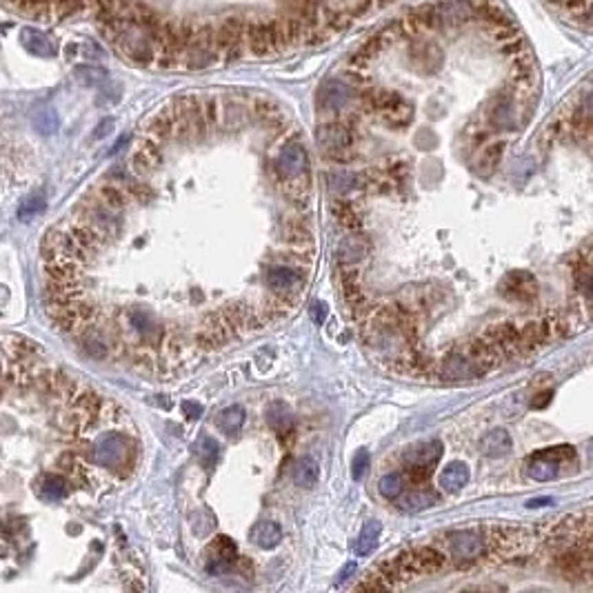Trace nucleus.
I'll return each instance as SVG.
<instances>
[{"label":"nucleus","mask_w":593,"mask_h":593,"mask_svg":"<svg viewBox=\"0 0 593 593\" xmlns=\"http://www.w3.org/2000/svg\"><path fill=\"white\" fill-rule=\"evenodd\" d=\"M435 502H438V493H435V491H431V489H413V491H409L405 495L398 507H400V511H405V513H418L422 509L433 507Z\"/></svg>","instance_id":"19"},{"label":"nucleus","mask_w":593,"mask_h":593,"mask_svg":"<svg viewBox=\"0 0 593 593\" xmlns=\"http://www.w3.org/2000/svg\"><path fill=\"white\" fill-rule=\"evenodd\" d=\"M160 160H162L160 151L155 149L153 144H144V147H140V151L133 155V167L138 173H149L158 167Z\"/></svg>","instance_id":"25"},{"label":"nucleus","mask_w":593,"mask_h":593,"mask_svg":"<svg viewBox=\"0 0 593 593\" xmlns=\"http://www.w3.org/2000/svg\"><path fill=\"white\" fill-rule=\"evenodd\" d=\"M285 233H287V242H289V245H294V247L305 249V247L314 245V236H311V231L305 225H300V222H296V225H289Z\"/></svg>","instance_id":"29"},{"label":"nucleus","mask_w":593,"mask_h":593,"mask_svg":"<svg viewBox=\"0 0 593 593\" xmlns=\"http://www.w3.org/2000/svg\"><path fill=\"white\" fill-rule=\"evenodd\" d=\"M433 466L427 464H409L407 466V478L411 480V484H427V480L431 478Z\"/></svg>","instance_id":"33"},{"label":"nucleus","mask_w":593,"mask_h":593,"mask_svg":"<svg viewBox=\"0 0 593 593\" xmlns=\"http://www.w3.org/2000/svg\"><path fill=\"white\" fill-rule=\"evenodd\" d=\"M309 316H311V320H314L316 325H323L325 318H327V303H323V300H316V303L309 307Z\"/></svg>","instance_id":"37"},{"label":"nucleus","mask_w":593,"mask_h":593,"mask_svg":"<svg viewBox=\"0 0 593 593\" xmlns=\"http://www.w3.org/2000/svg\"><path fill=\"white\" fill-rule=\"evenodd\" d=\"M446 565V556L435 547H411L402 551L396 560L385 562L380 573L385 580H389L396 587V580H413L418 576H431V573L442 571Z\"/></svg>","instance_id":"1"},{"label":"nucleus","mask_w":593,"mask_h":593,"mask_svg":"<svg viewBox=\"0 0 593 593\" xmlns=\"http://www.w3.org/2000/svg\"><path fill=\"white\" fill-rule=\"evenodd\" d=\"M45 207H47V196H45L43 191L29 193L27 198H23V202H21V205H18L16 216H18V220L29 222L32 218L41 216V213L45 211Z\"/></svg>","instance_id":"23"},{"label":"nucleus","mask_w":593,"mask_h":593,"mask_svg":"<svg viewBox=\"0 0 593 593\" xmlns=\"http://www.w3.org/2000/svg\"><path fill=\"white\" fill-rule=\"evenodd\" d=\"M369 254V242L363 236H349L338 245L336 256L343 265H356Z\"/></svg>","instance_id":"15"},{"label":"nucleus","mask_w":593,"mask_h":593,"mask_svg":"<svg viewBox=\"0 0 593 593\" xmlns=\"http://www.w3.org/2000/svg\"><path fill=\"white\" fill-rule=\"evenodd\" d=\"M547 502H551V500L549 498H540V500H529L527 504H529V507H544Z\"/></svg>","instance_id":"41"},{"label":"nucleus","mask_w":593,"mask_h":593,"mask_svg":"<svg viewBox=\"0 0 593 593\" xmlns=\"http://www.w3.org/2000/svg\"><path fill=\"white\" fill-rule=\"evenodd\" d=\"M466 482H469V466L460 460L449 462L440 473V487L449 493L460 491L462 487H466Z\"/></svg>","instance_id":"14"},{"label":"nucleus","mask_w":593,"mask_h":593,"mask_svg":"<svg viewBox=\"0 0 593 593\" xmlns=\"http://www.w3.org/2000/svg\"><path fill=\"white\" fill-rule=\"evenodd\" d=\"M578 455L576 449L569 444L549 446V449H540L527 460V475L536 482H549L560 478L562 473H569L576 469Z\"/></svg>","instance_id":"3"},{"label":"nucleus","mask_w":593,"mask_h":593,"mask_svg":"<svg viewBox=\"0 0 593 593\" xmlns=\"http://www.w3.org/2000/svg\"><path fill=\"white\" fill-rule=\"evenodd\" d=\"M442 455V442L440 440H429V442H418L411 449L405 451V464H427L433 466Z\"/></svg>","instance_id":"11"},{"label":"nucleus","mask_w":593,"mask_h":593,"mask_svg":"<svg viewBox=\"0 0 593 593\" xmlns=\"http://www.w3.org/2000/svg\"><path fill=\"white\" fill-rule=\"evenodd\" d=\"M500 155H502V144H491L482 153H480V160H478V171L482 176H489V173L498 167L500 162Z\"/></svg>","instance_id":"28"},{"label":"nucleus","mask_w":593,"mask_h":593,"mask_svg":"<svg viewBox=\"0 0 593 593\" xmlns=\"http://www.w3.org/2000/svg\"><path fill=\"white\" fill-rule=\"evenodd\" d=\"M332 211H334V216L340 220V225L347 227V229H356L358 225H360L356 209L349 205V202H336V205L332 207Z\"/></svg>","instance_id":"30"},{"label":"nucleus","mask_w":593,"mask_h":593,"mask_svg":"<svg viewBox=\"0 0 593 593\" xmlns=\"http://www.w3.org/2000/svg\"><path fill=\"white\" fill-rule=\"evenodd\" d=\"M343 291H345V300L349 307L360 309L365 303V294L360 291V283H358V271H345L343 274Z\"/></svg>","instance_id":"24"},{"label":"nucleus","mask_w":593,"mask_h":593,"mask_svg":"<svg viewBox=\"0 0 593 593\" xmlns=\"http://www.w3.org/2000/svg\"><path fill=\"white\" fill-rule=\"evenodd\" d=\"M576 285L589 300H593V260L585 262V265L576 271Z\"/></svg>","instance_id":"31"},{"label":"nucleus","mask_w":593,"mask_h":593,"mask_svg":"<svg viewBox=\"0 0 593 593\" xmlns=\"http://www.w3.org/2000/svg\"><path fill=\"white\" fill-rule=\"evenodd\" d=\"M265 418H267V424L271 427V431H276L278 435H287L294 431V424H296L294 413H291V409L285 402H280V400L271 402L265 411Z\"/></svg>","instance_id":"12"},{"label":"nucleus","mask_w":593,"mask_h":593,"mask_svg":"<svg viewBox=\"0 0 593 593\" xmlns=\"http://www.w3.org/2000/svg\"><path fill=\"white\" fill-rule=\"evenodd\" d=\"M482 374H484V369L466 349L464 352H451L440 365V376L444 380H451V382L475 380V378H480Z\"/></svg>","instance_id":"5"},{"label":"nucleus","mask_w":593,"mask_h":593,"mask_svg":"<svg viewBox=\"0 0 593 593\" xmlns=\"http://www.w3.org/2000/svg\"><path fill=\"white\" fill-rule=\"evenodd\" d=\"M127 458V440L120 433H107L94 446V462L105 469H120Z\"/></svg>","instance_id":"7"},{"label":"nucleus","mask_w":593,"mask_h":593,"mask_svg":"<svg viewBox=\"0 0 593 593\" xmlns=\"http://www.w3.org/2000/svg\"><path fill=\"white\" fill-rule=\"evenodd\" d=\"M307 164H309L307 151L303 144H298V142L285 144L283 151H280L276 158V169L280 173V178H287V180L303 176L307 171Z\"/></svg>","instance_id":"8"},{"label":"nucleus","mask_w":593,"mask_h":593,"mask_svg":"<svg viewBox=\"0 0 593 593\" xmlns=\"http://www.w3.org/2000/svg\"><path fill=\"white\" fill-rule=\"evenodd\" d=\"M569 578H593V553H569L562 560Z\"/></svg>","instance_id":"20"},{"label":"nucleus","mask_w":593,"mask_h":593,"mask_svg":"<svg viewBox=\"0 0 593 593\" xmlns=\"http://www.w3.org/2000/svg\"><path fill=\"white\" fill-rule=\"evenodd\" d=\"M182 409H184V413H187L189 418H200V413H202V405H196V402H182Z\"/></svg>","instance_id":"39"},{"label":"nucleus","mask_w":593,"mask_h":593,"mask_svg":"<svg viewBox=\"0 0 593 593\" xmlns=\"http://www.w3.org/2000/svg\"><path fill=\"white\" fill-rule=\"evenodd\" d=\"M251 540H254L260 549H276L283 542V529L274 520H262L251 529Z\"/></svg>","instance_id":"16"},{"label":"nucleus","mask_w":593,"mask_h":593,"mask_svg":"<svg viewBox=\"0 0 593 593\" xmlns=\"http://www.w3.org/2000/svg\"><path fill=\"white\" fill-rule=\"evenodd\" d=\"M318 144L327 155H336L352 147V133L340 125H325L318 129Z\"/></svg>","instance_id":"10"},{"label":"nucleus","mask_w":593,"mask_h":593,"mask_svg":"<svg viewBox=\"0 0 593 593\" xmlns=\"http://www.w3.org/2000/svg\"><path fill=\"white\" fill-rule=\"evenodd\" d=\"M229 569H231V562L225 560L222 556H218V553H216V558H209L207 565H205V571L209 573V576H225Z\"/></svg>","instance_id":"35"},{"label":"nucleus","mask_w":593,"mask_h":593,"mask_svg":"<svg viewBox=\"0 0 593 593\" xmlns=\"http://www.w3.org/2000/svg\"><path fill=\"white\" fill-rule=\"evenodd\" d=\"M380 531H382V524L378 520H367L360 529V536L356 538V556H369L374 549L378 540H380Z\"/></svg>","instance_id":"21"},{"label":"nucleus","mask_w":593,"mask_h":593,"mask_svg":"<svg viewBox=\"0 0 593 593\" xmlns=\"http://www.w3.org/2000/svg\"><path fill=\"white\" fill-rule=\"evenodd\" d=\"M245 418H247V413H245V407H240V405H231V407H227V409H222L220 413H218V429L222 431V433H227V435H233V433H238L240 429H242V424H245Z\"/></svg>","instance_id":"22"},{"label":"nucleus","mask_w":593,"mask_h":593,"mask_svg":"<svg viewBox=\"0 0 593 593\" xmlns=\"http://www.w3.org/2000/svg\"><path fill=\"white\" fill-rule=\"evenodd\" d=\"M352 573H356V562H349V565H345V569L338 573V578H336V587H343L345 582L352 578Z\"/></svg>","instance_id":"38"},{"label":"nucleus","mask_w":593,"mask_h":593,"mask_svg":"<svg viewBox=\"0 0 593 593\" xmlns=\"http://www.w3.org/2000/svg\"><path fill=\"white\" fill-rule=\"evenodd\" d=\"M320 480V464L314 455H303L296 462L294 469V482L303 489H314Z\"/></svg>","instance_id":"17"},{"label":"nucleus","mask_w":593,"mask_h":593,"mask_svg":"<svg viewBox=\"0 0 593 593\" xmlns=\"http://www.w3.org/2000/svg\"><path fill=\"white\" fill-rule=\"evenodd\" d=\"M103 200H105V205L107 207H111V209H120L122 205H125V193L118 189V187H114V184H107V187H103Z\"/></svg>","instance_id":"34"},{"label":"nucleus","mask_w":593,"mask_h":593,"mask_svg":"<svg viewBox=\"0 0 593 593\" xmlns=\"http://www.w3.org/2000/svg\"><path fill=\"white\" fill-rule=\"evenodd\" d=\"M38 493H41L45 500L58 502L67 498V493H69V482L58 473H47L41 478V482H38Z\"/></svg>","instance_id":"18"},{"label":"nucleus","mask_w":593,"mask_h":593,"mask_svg":"<svg viewBox=\"0 0 593 593\" xmlns=\"http://www.w3.org/2000/svg\"><path fill=\"white\" fill-rule=\"evenodd\" d=\"M213 551H216L218 556H222L225 560H229V562H233L238 558L236 542H233L231 538H227V536H218L216 540H213Z\"/></svg>","instance_id":"32"},{"label":"nucleus","mask_w":593,"mask_h":593,"mask_svg":"<svg viewBox=\"0 0 593 593\" xmlns=\"http://www.w3.org/2000/svg\"><path fill=\"white\" fill-rule=\"evenodd\" d=\"M511 435L504 429H493L489 433H484V438L480 440V453L487 455V458H502L511 451Z\"/></svg>","instance_id":"13"},{"label":"nucleus","mask_w":593,"mask_h":593,"mask_svg":"<svg viewBox=\"0 0 593 593\" xmlns=\"http://www.w3.org/2000/svg\"><path fill=\"white\" fill-rule=\"evenodd\" d=\"M446 547H449V558L455 565H471V562H478L480 558H484V553L489 551L484 533L471 531V529L449 533Z\"/></svg>","instance_id":"4"},{"label":"nucleus","mask_w":593,"mask_h":593,"mask_svg":"<svg viewBox=\"0 0 593 593\" xmlns=\"http://www.w3.org/2000/svg\"><path fill=\"white\" fill-rule=\"evenodd\" d=\"M538 280L529 271H509L500 283V294L513 303H533L538 298Z\"/></svg>","instance_id":"6"},{"label":"nucleus","mask_w":593,"mask_h":593,"mask_svg":"<svg viewBox=\"0 0 593 593\" xmlns=\"http://www.w3.org/2000/svg\"><path fill=\"white\" fill-rule=\"evenodd\" d=\"M367 469H369V453L365 449H360L356 453V458H354V478L360 480L363 475L367 473Z\"/></svg>","instance_id":"36"},{"label":"nucleus","mask_w":593,"mask_h":593,"mask_svg":"<svg viewBox=\"0 0 593 593\" xmlns=\"http://www.w3.org/2000/svg\"><path fill=\"white\" fill-rule=\"evenodd\" d=\"M402 489H405V480L400 473H387L380 478V482H378V491H380V495L387 500H396L398 495L402 493Z\"/></svg>","instance_id":"26"},{"label":"nucleus","mask_w":593,"mask_h":593,"mask_svg":"<svg viewBox=\"0 0 593 593\" xmlns=\"http://www.w3.org/2000/svg\"><path fill=\"white\" fill-rule=\"evenodd\" d=\"M551 400V391H544L540 396H536V400L531 402V407H536V409H542V407H547Z\"/></svg>","instance_id":"40"},{"label":"nucleus","mask_w":593,"mask_h":593,"mask_svg":"<svg viewBox=\"0 0 593 593\" xmlns=\"http://www.w3.org/2000/svg\"><path fill=\"white\" fill-rule=\"evenodd\" d=\"M267 287L278 296H289V298H298L300 289H303V280L296 274L294 269L289 267H274L267 271L265 276Z\"/></svg>","instance_id":"9"},{"label":"nucleus","mask_w":593,"mask_h":593,"mask_svg":"<svg viewBox=\"0 0 593 593\" xmlns=\"http://www.w3.org/2000/svg\"><path fill=\"white\" fill-rule=\"evenodd\" d=\"M484 540H487V549L491 556L500 560H513L520 556H527L536 547V536L524 529L513 527V524H491L484 527Z\"/></svg>","instance_id":"2"},{"label":"nucleus","mask_w":593,"mask_h":593,"mask_svg":"<svg viewBox=\"0 0 593 593\" xmlns=\"http://www.w3.org/2000/svg\"><path fill=\"white\" fill-rule=\"evenodd\" d=\"M196 451H198V458H200V462H202L205 469H211V466L216 464V460H218V442L213 438H209V435L200 438Z\"/></svg>","instance_id":"27"}]
</instances>
